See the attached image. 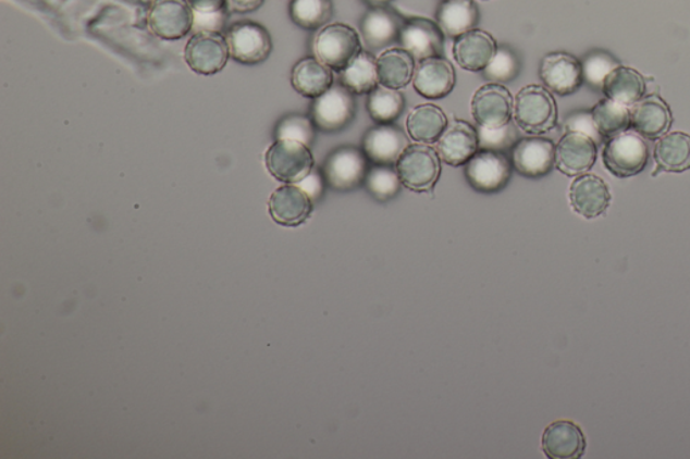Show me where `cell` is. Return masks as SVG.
<instances>
[{"label": "cell", "instance_id": "6da1fadb", "mask_svg": "<svg viewBox=\"0 0 690 459\" xmlns=\"http://www.w3.org/2000/svg\"><path fill=\"white\" fill-rule=\"evenodd\" d=\"M514 122L520 132L533 136L556 128L557 104L549 89L535 84L520 89L514 99Z\"/></svg>", "mask_w": 690, "mask_h": 459}, {"label": "cell", "instance_id": "7a4b0ae2", "mask_svg": "<svg viewBox=\"0 0 690 459\" xmlns=\"http://www.w3.org/2000/svg\"><path fill=\"white\" fill-rule=\"evenodd\" d=\"M264 163L275 179L294 185L307 178L315 168L309 146L291 139H276L266 151Z\"/></svg>", "mask_w": 690, "mask_h": 459}, {"label": "cell", "instance_id": "3957f363", "mask_svg": "<svg viewBox=\"0 0 690 459\" xmlns=\"http://www.w3.org/2000/svg\"><path fill=\"white\" fill-rule=\"evenodd\" d=\"M316 59L342 72L361 52L359 33L345 24H332L322 27L313 44Z\"/></svg>", "mask_w": 690, "mask_h": 459}, {"label": "cell", "instance_id": "277c9868", "mask_svg": "<svg viewBox=\"0 0 690 459\" xmlns=\"http://www.w3.org/2000/svg\"><path fill=\"white\" fill-rule=\"evenodd\" d=\"M395 169L405 188L418 193L432 190L441 173L439 152L429 145H409Z\"/></svg>", "mask_w": 690, "mask_h": 459}, {"label": "cell", "instance_id": "5b68a950", "mask_svg": "<svg viewBox=\"0 0 690 459\" xmlns=\"http://www.w3.org/2000/svg\"><path fill=\"white\" fill-rule=\"evenodd\" d=\"M603 162L605 169L615 177H633L642 173L649 162L646 141L638 134L616 135L604 146Z\"/></svg>", "mask_w": 690, "mask_h": 459}, {"label": "cell", "instance_id": "8992f818", "mask_svg": "<svg viewBox=\"0 0 690 459\" xmlns=\"http://www.w3.org/2000/svg\"><path fill=\"white\" fill-rule=\"evenodd\" d=\"M356 112L354 94L343 84H333L325 94L315 99L310 116L319 132L342 133L353 123Z\"/></svg>", "mask_w": 690, "mask_h": 459}, {"label": "cell", "instance_id": "52a82bcc", "mask_svg": "<svg viewBox=\"0 0 690 459\" xmlns=\"http://www.w3.org/2000/svg\"><path fill=\"white\" fill-rule=\"evenodd\" d=\"M230 57L227 38L219 32H197L185 48L186 64L201 76L222 72Z\"/></svg>", "mask_w": 690, "mask_h": 459}, {"label": "cell", "instance_id": "ba28073f", "mask_svg": "<svg viewBox=\"0 0 690 459\" xmlns=\"http://www.w3.org/2000/svg\"><path fill=\"white\" fill-rule=\"evenodd\" d=\"M513 168L505 152L480 150L466 164V178L475 190L496 193L510 183Z\"/></svg>", "mask_w": 690, "mask_h": 459}, {"label": "cell", "instance_id": "9c48e42d", "mask_svg": "<svg viewBox=\"0 0 690 459\" xmlns=\"http://www.w3.org/2000/svg\"><path fill=\"white\" fill-rule=\"evenodd\" d=\"M232 59L243 65H258L268 60L273 41L268 30L256 22H237L227 33Z\"/></svg>", "mask_w": 690, "mask_h": 459}, {"label": "cell", "instance_id": "30bf717a", "mask_svg": "<svg viewBox=\"0 0 690 459\" xmlns=\"http://www.w3.org/2000/svg\"><path fill=\"white\" fill-rule=\"evenodd\" d=\"M369 169V158L366 157L364 150L345 146L331 152L326 158L324 177L332 189L348 191L365 184Z\"/></svg>", "mask_w": 690, "mask_h": 459}, {"label": "cell", "instance_id": "8fae6325", "mask_svg": "<svg viewBox=\"0 0 690 459\" xmlns=\"http://www.w3.org/2000/svg\"><path fill=\"white\" fill-rule=\"evenodd\" d=\"M195 25L194 9L188 0H155L149 13V27L152 34L167 41L188 36Z\"/></svg>", "mask_w": 690, "mask_h": 459}, {"label": "cell", "instance_id": "7c38bea8", "mask_svg": "<svg viewBox=\"0 0 690 459\" xmlns=\"http://www.w3.org/2000/svg\"><path fill=\"white\" fill-rule=\"evenodd\" d=\"M472 115L482 127L506 126L514 116V98L510 90L503 84L483 85L473 95Z\"/></svg>", "mask_w": 690, "mask_h": 459}, {"label": "cell", "instance_id": "4fadbf2b", "mask_svg": "<svg viewBox=\"0 0 690 459\" xmlns=\"http://www.w3.org/2000/svg\"><path fill=\"white\" fill-rule=\"evenodd\" d=\"M512 162L523 177H545L556 166V146L540 136L519 139L512 149Z\"/></svg>", "mask_w": 690, "mask_h": 459}, {"label": "cell", "instance_id": "5bb4252c", "mask_svg": "<svg viewBox=\"0 0 690 459\" xmlns=\"http://www.w3.org/2000/svg\"><path fill=\"white\" fill-rule=\"evenodd\" d=\"M540 77L545 87L558 96L572 95L584 83L581 62L564 52L551 53L542 59Z\"/></svg>", "mask_w": 690, "mask_h": 459}, {"label": "cell", "instance_id": "9a60e30c", "mask_svg": "<svg viewBox=\"0 0 690 459\" xmlns=\"http://www.w3.org/2000/svg\"><path fill=\"white\" fill-rule=\"evenodd\" d=\"M399 44L418 62L432 57H443L444 33L431 20L412 18L405 21Z\"/></svg>", "mask_w": 690, "mask_h": 459}, {"label": "cell", "instance_id": "2e32d148", "mask_svg": "<svg viewBox=\"0 0 690 459\" xmlns=\"http://www.w3.org/2000/svg\"><path fill=\"white\" fill-rule=\"evenodd\" d=\"M596 158V141L586 134L567 133L556 146V168L568 177L590 172Z\"/></svg>", "mask_w": 690, "mask_h": 459}, {"label": "cell", "instance_id": "e0dca14e", "mask_svg": "<svg viewBox=\"0 0 690 459\" xmlns=\"http://www.w3.org/2000/svg\"><path fill=\"white\" fill-rule=\"evenodd\" d=\"M409 146V139L403 128L395 124H378L366 133L364 151L369 161L374 164H397L401 156Z\"/></svg>", "mask_w": 690, "mask_h": 459}, {"label": "cell", "instance_id": "ac0fdd59", "mask_svg": "<svg viewBox=\"0 0 690 459\" xmlns=\"http://www.w3.org/2000/svg\"><path fill=\"white\" fill-rule=\"evenodd\" d=\"M412 85L422 98L444 99L455 88V67L443 57H432V59L420 61L416 66Z\"/></svg>", "mask_w": 690, "mask_h": 459}, {"label": "cell", "instance_id": "d6986e66", "mask_svg": "<svg viewBox=\"0 0 690 459\" xmlns=\"http://www.w3.org/2000/svg\"><path fill=\"white\" fill-rule=\"evenodd\" d=\"M312 211V198L298 185L281 186L270 197V216L282 226L301 225L309 219Z\"/></svg>", "mask_w": 690, "mask_h": 459}, {"label": "cell", "instance_id": "ffe728a7", "mask_svg": "<svg viewBox=\"0 0 690 459\" xmlns=\"http://www.w3.org/2000/svg\"><path fill=\"white\" fill-rule=\"evenodd\" d=\"M478 150V129L466 121L448 124L438 140L440 160L454 168L467 164Z\"/></svg>", "mask_w": 690, "mask_h": 459}, {"label": "cell", "instance_id": "44dd1931", "mask_svg": "<svg viewBox=\"0 0 690 459\" xmlns=\"http://www.w3.org/2000/svg\"><path fill=\"white\" fill-rule=\"evenodd\" d=\"M569 201L580 216L592 220L607 211L611 191L607 184L595 174H581L569 189Z\"/></svg>", "mask_w": 690, "mask_h": 459}, {"label": "cell", "instance_id": "7402d4cb", "mask_svg": "<svg viewBox=\"0 0 690 459\" xmlns=\"http://www.w3.org/2000/svg\"><path fill=\"white\" fill-rule=\"evenodd\" d=\"M405 21L403 16L387 8H372L361 20V38L367 48L381 50L399 42Z\"/></svg>", "mask_w": 690, "mask_h": 459}, {"label": "cell", "instance_id": "603a6c76", "mask_svg": "<svg viewBox=\"0 0 690 459\" xmlns=\"http://www.w3.org/2000/svg\"><path fill=\"white\" fill-rule=\"evenodd\" d=\"M587 441L582 430L570 421H557L545 429L542 450L552 459H577L584 456Z\"/></svg>", "mask_w": 690, "mask_h": 459}, {"label": "cell", "instance_id": "cb8c5ba5", "mask_svg": "<svg viewBox=\"0 0 690 459\" xmlns=\"http://www.w3.org/2000/svg\"><path fill=\"white\" fill-rule=\"evenodd\" d=\"M497 45L490 33L473 30L457 37L454 44V57L464 71L483 72L495 55Z\"/></svg>", "mask_w": 690, "mask_h": 459}, {"label": "cell", "instance_id": "d4e9b609", "mask_svg": "<svg viewBox=\"0 0 690 459\" xmlns=\"http://www.w3.org/2000/svg\"><path fill=\"white\" fill-rule=\"evenodd\" d=\"M631 127L643 138L655 140L664 136L671 126L669 106L658 96L652 95L632 106Z\"/></svg>", "mask_w": 690, "mask_h": 459}, {"label": "cell", "instance_id": "484cf974", "mask_svg": "<svg viewBox=\"0 0 690 459\" xmlns=\"http://www.w3.org/2000/svg\"><path fill=\"white\" fill-rule=\"evenodd\" d=\"M602 90L605 98L632 107L646 94V82L641 73L629 66H616L605 78Z\"/></svg>", "mask_w": 690, "mask_h": 459}, {"label": "cell", "instance_id": "4316f807", "mask_svg": "<svg viewBox=\"0 0 690 459\" xmlns=\"http://www.w3.org/2000/svg\"><path fill=\"white\" fill-rule=\"evenodd\" d=\"M293 88L304 98L317 99L333 85V73L330 66L322 64L315 57L298 61L292 72Z\"/></svg>", "mask_w": 690, "mask_h": 459}, {"label": "cell", "instance_id": "83f0119b", "mask_svg": "<svg viewBox=\"0 0 690 459\" xmlns=\"http://www.w3.org/2000/svg\"><path fill=\"white\" fill-rule=\"evenodd\" d=\"M480 21L473 0H444L438 11V25L444 36L457 38L477 28Z\"/></svg>", "mask_w": 690, "mask_h": 459}, {"label": "cell", "instance_id": "f1b7e54d", "mask_svg": "<svg viewBox=\"0 0 690 459\" xmlns=\"http://www.w3.org/2000/svg\"><path fill=\"white\" fill-rule=\"evenodd\" d=\"M379 84L390 89H403L412 82L416 72V60L403 48L384 50L378 57Z\"/></svg>", "mask_w": 690, "mask_h": 459}, {"label": "cell", "instance_id": "f546056e", "mask_svg": "<svg viewBox=\"0 0 690 459\" xmlns=\"http://www.w3.org/2000/svg\"><path fill=\"white\" fill-rule=\"evenodd\" d=\"M446 127H448V117L440 107L434 104L418 106L407 116V133L417 144H435Z\"/></svg>", "mask_w": 690, "mask_h": 459}, {"label": "cell", "instance_id": "4dcf8cb0", "mask_svg": "<svg viewBox=\"0 0 690 459\" xmlns=\"http://www.w3.org/2000/svg\"><path fill=\"white\" fill-rule=\"evenodd\" d=\"M658 172L683 173L690 169V135L670 133L661 136L654 147Z\"/></svg>", "mask_w": 690, "mask_h": 459}, {"label": "cell", "instance_id": "1f68e13d", "mask_svg": "<svg viewBox=\"0 0 690 459\" xmlns=\"http://www.w3.org/2000/svg\"><path fill=\"white\" fill-rule=\"evenodd\" d=\"M341 73V83L354 95H370L379 87L377 59L369 52H361Z\"/></svg>", "mask_w": 690, "mask_h": 459}, {"label": "cell", "instance_id": "d6a6232c", "mask_svg": "<svg viewBox=\"0 0 690 459\" xmlns=\"http://www.w3.org/2000/svg\"><path fill=\"white\" fill-rule=\"evenodd\" d=\"M593 123L602 138L611 139L627 132L631 127L629 107L605 98L592 110Z\"/></svg>", "mask_w": 690, "mask_h": 459}, {"label": "cell", "instance_id": "836d02e7", "mask_svg": "<svg viewBox=\"0 0 690 459\" xmlns=\"http://www.w3.org/2000/svg\"><path fill=\"white\" fill-rule=\"evenodd\" d=\"M406 107L404 95L397 89H390L379 85L367 99V111L377 124H393L397 122Z\"/></svg>", "mask_w": 690, "mask_h": 459}, {"label": "cell", "instance_id": "e575fe53", "mask_svg": "<svg viewBox=\"0 0 690 459\" xmlns=\"http://www.w3.org/2000/svg\"><path fill=\"white\" fill-rule=\"evenodd\" d=\"M332 15V0H292V20L305 30H319L325 27Z\"/></svg>", "mask_w": 690, "mask_h": 459}, {"label": "cell", "instance_id": "d590c367", "mask_svg": "<svg viewBox=\"0 0 690 459\" xmlns=\"http://www.w3.org/2000/svg\"><path fill=\"white\" fill-rule=\"evenodd\" d=\"M366 189L378 201H389L398 195L403 188L397 169L389 164H374L369 169L365 178Z\"/></svg>", "mask_w": 690, "mask_h": 459}, {"label": "cell", "instance_id": "8d00e7d4", "mask_svg": "<svg viewBox=\"0 0 690 459\" xmlns=\"http://www.w3.org/2000/svg\"><path fill=\"white\" fill-rule=\"evenodd\" d=\"M520 72V61L514 50L507 47H497L490 64L483 71L485 80L495 84H505L516 80Z\"/></svg>", "mask_w": 690, "mask_h": 459}, {"label": "cell", "instance_id": "74e56055", "mask_svg": "<svg viewBox=\"0 0 690 459\" xmlns=\"http://www.w3.org/2000/svg\"><path fill=\"white\" fill-rule=\"evenodd\" d=\"M477 129L480 150L505 152L506 150L513 149L519 140V128L516 122L513 121L500 128L479 126Z\"/></svg>", "mask_w": 690, "mask_h": 459}, {"label": "cell", "instance_id": "f35d334b", "mask_svg": "<svg viewBox=\"0 0 690 459\" xmlns=\"http://www.w3.org/2000/svg\"><path fill=\"white\" fill-rule=\"evenodd\" d=\"M316 136L312 119L303 115H291L284 119L276 128V139H291L310 146Z\"/></svg>", "mask_w": 690, "mask_h": 459}, {"label": "cell", "instance_id": "ab89813d", "mask_svg": "<svg viewBox=\"0 0 690 459\" xmlns=\"http://www.w3.org/2000/svg\"><path fill=\"white\" fill-rule=\"evenodd\" d=\"M616 66L619 65L613 57L605 53H593L582 62V76H584V82L592 87L602 88L605 78Z\"/></svg>", "mask_w": 690, "mask_h": 459}, {"label": "cell", "instance_id": "60d3db41", "mask_svg": "<svg viewBox=\"0 0 690 459\" xmlns=\"http://www.w3.org/2000/svg\"><path fill=\"white\" fill-rule=\"evenodd\" d=\"M565 132L586 134L595 141L602 139V135L593 123L592 112H579L568 117L565 122Z\"/></svg>", "mask_w": 690, "mask_h": 459}, {"label": "cell", "instance_id": "b9f144b4", "mask_svg": "<svg viewBox=\"0 0 690 459\" xmlns=\"http://www.w3.org/2000/svg\"><path fill=\"white\" fill-rule=\"evenodd\" d=\"M227 21V10L219 11V13L197 14L195 13V28L197 32H219Z\"/></svg>", "mask_w": 690, "mask_h": 459}, {"label": "cell", "instance_id": "7bdbcfd3", "mask_svg": "<svg viewBox=\"0 0 690 459\" xmlns=\"http://www.w3.org/2000/svg\"><path fill=\"white\" fill-rule=\"evenodd\" d=\"M299 188H303L308 193L309 197L312 200H317L322 195V190H324V181H322L321 174L312 170V173L308 175L307 178H304L301 183L297 184Z\"/></svg>", "mask_w": 690, "mask_h": 459}, {"label": "cell", "instance_id": "ee69618b", "mask_svg": "<svg viewBox=\"0 0 690 459\" xmlns=\"http://www.w3.org/2000/svg\"><path fill=\"white\" fill-rule=\"evenodd\" d=\"M194 13L211 14L219 11L227 10V0H188Z\"/></svg>", "mask_w": 690, "mask_h": 459}, {"label": "cell", "instance_id": "f6af8a7d", "mask_svg": "<svg viewBox=\"0 0 690 459\" xmlns=\"http://www.w3.org/2000/svg\"><path fill=\"white\" fill-rule=\"evenodd\" d=\"M264 0H227L232 13L248 14L262 8Z\"/></svg>", "mask_w": 690, "mask_h": 459}, {"label": "cell", "instance_id": "bcb514c9", "mask_svg": "<svg viewBox=\"0 0 690 459\" xmlns=\"http://www.w3.org/2000/svg\"><path fill=\"white\" fill-rule=\"evenodd\" d=\"M365 2L371 5V8H387L393 0H365Z\"/></svg>", "mask_w": 690, "mask_h": 459}]
</instances>
